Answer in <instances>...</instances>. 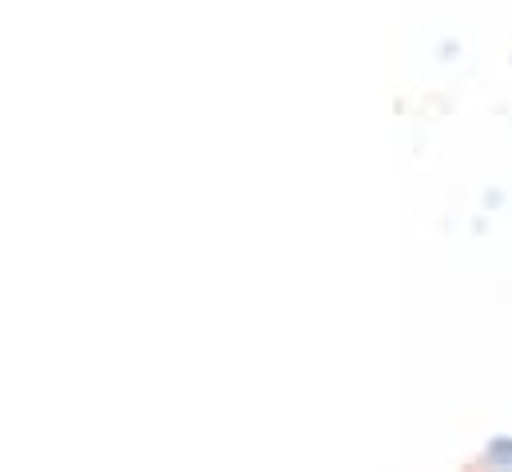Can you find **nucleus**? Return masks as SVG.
I'll list each match as a JSON object with an SVG mask.
<instances>
[{
	"label": "nucleus",
	"mask_w": 512,
	"mask_h": 472,
	"mask_svg": "<svg viewBox=\"0 0 512 472\" xmlns=\"http://www.w3.org/2000/svg\"><path fill=\"white\" fill-rule=\"evenodd\" d=\"M477 469H489V472H512V433H501L493 437L481 457H477Z\"/></svg>",
	"instance_id": "nucleus-1"
}]
</instances>
